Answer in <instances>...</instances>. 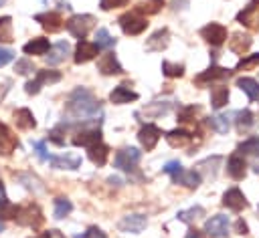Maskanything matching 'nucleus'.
Masks as SVG:
<instances>
[{
  "label": "nucleus",
  "instance_id": "7c9ffc66",
  "mask_svg": "<svg viewBox=\"0 0 259 238\" xmlns=\"http://www.w3.org/2000/svg\"><path fill=\"white\" fill-rule=\"evenodd\" d=\"M87 155H89V159H91L97 167H101V165H105V161H107L109 147H107L103 141H99V143H95V145H91V147H89Z\"/></svg>",
  "mask_w": 259,
  "mask_h": 238
},
{
  "label": "nucleus",
  "instance_id": "9d476101",
  "mask_svg": "<svg viewBox=\"0 0 259 238\" xmlns=\"http://www.w3.org/2000/svg\"><path fill=\"white\" fill-rule=\"evenodd\" d=\"M101 141V131H99V127H83L81 131H77L75 135H73V139H71V143L75 145V147H91V145H95V143H99Z\"/></svg>",
  "mask_w": 259,
  "mask_h": 238
},
{
  "label": "nucleus",
  "instance_id": "a18cd8bd",
  "mask_svg": "<svg viewBox=\"0 0 259 238\" xmlns=\"http://www.w3.org/2000/svg\"><path fill=\"white\" fill-rule=\"evenodd\" d=\"M14 71H16L18 75H28V73H32V71H34V67H32V63H30L28 58H20V61H16Z\"/></svg>",
  "mask_w": 259,
  "mask_h": 238
},
{
  "label": "nucleus",
  "instance_id": "ea45409f",
  "mask_svg": "<svg viewBox=\"0 0 259 238\" xmlns=\"http://www.w3.org/2000/svg\"><path fill=\"white\" fill-rule=\"evenodd\" d=\"M160 8H162V0H150V2H140L134 10L138 14H156L160 12Z\"/></svg>",
  "mask_w": 259,
  "mask_h": 238
},
{
  "label": "nucleus",
  "instance_id": "b1692460",
  "mask_svg": "<svg viewBox=\"0 0 259 238\" xmlns=\"http://www.w3.org/2000/svg\"><path fill=\"white\" fill-rule=\"evenodd\" d=\"M49 48H51V42H49V38H45V36H36V38L28 40V42L22 46L24 54H34V56H42V54H47Z\"/></svg>",
  "mask_w": 259,
  "mask_h": 238
},
{
  "label": "nucleus",
  "instance_id": "f3484780",
  "mask_svg": "<svg viewBox=\"0 0 259 238\" xmlns=\"http://www.w3.org/2000/svg\"><path fill=\"white\" fill-rule=\"evenodd\" d=\"M34 20L49 32H59L63 26H65V20L61 18L59 12L55 10H49V12H40V14H34Z\"/></svg>",
  "mask_w": 259,
  "mask_h": 238
},
{
  "label": "nucleus",
  "instance_id": "6e6552de",
  "mask_svg": "<svg viewBox=\"0 0 259 238\" xmlns=\"http://www.w3.org/2000/svg\"><path fill=\"white\" fill-rule=\"evenodd\" d=\"M229 216L225 214H214L204 222V234L210 238H227L229 234Z\"/></svg>",
  "mask_w": 259,
  "mask_h": 238
},
{
  "label": "nucleus",
  "instance_id": "39448f33",
  "mask_svg": "<svg viewBox=\"0 0 259 238\" xmlns=\"http://www.w3.org/2000/svg\"><path fill=\"white\" fill-rule=\"evenodd\" d=\"M140 157L142 153L136 149V147H123L115 153V167L121 169V171H127V173H136L138 169V163H140Z\"/></svg>",
  "mask_w": 259,
  "mask_h": 238
},
{
  "label": "nucleus",
  "instance_id": "09e8293b",
  "mask_svg": "<svg viewBox=\"0 0 259 238\" xmlns=\"http://www.w3.org/2000/svg\"><path fill=\"white\" fill-rule=\"evenodd\" d=\"M32 147L36 149V155L40 157V161L51 159V155L47 153V143H45V141H32Z\"/></svg>",
  "mask_w": 259,
  "mask_h": 238
},
{
  "label": "nucleus",
  "instance_id": "680f3d73",
  "mask_svg": "<svg viewBox=\"0 0 259 238\" xmlns=\"http://www.w3.org/2000/svg\"><path fill=\"white\" fill-rule=\"evenodd\" d=\"M6 4V0H0V6H4Z\"/></svg>",
  "mask_w": 259,
  "mask_h": 238
},
{
  "label": "nucleus",
  "instance_id": "a211bd4d",
  "mask_svg": "<svg viewBox=\"0 0 259 238\" xmlns=\"http://www.w3.org/2000/svg\"><path fill=\"white\" fill-rule=\"evenodd\" d=\"M170 42V30L168 28H158L148 40H146V50L148 52H160L168 46Z\"/></svg>",
  "mask_w": 259,
  "mask_h": 238
},
{
  "label": "nucleus",
  "instance_id": "8fccbe9b",
  "mask_svg": "<svg viewBox=\"0 0 259 238\" xmlns=\"http://www.w3.org/2000/svg\"><path fill=\"white\" fill-rule=\"evenodd\" d=\"M16 210H18L16 206H12L10 202H4V204L0 206V216H2V218H14V216H16Z\"/></svg>",
  "mask_w": 259,
  "mask_h": 238
},
{
  "label": "nucleus",
  "instance_id": "6e6d98bb",
  "mask_svg": "<svg viewBox=\"0 0 259 238\" xmlns=\"http://www.w3.org/2000/svg\"><path fill=\"white\" fill-rule=\"evenodd\" d=\"M184 238H204V236H202L200 230H196V228H188V232H186Z\"/></svg>",
  "mask_w": 259,
  "mask_h": 238
},
{
  "label": "nucleus",
  "instance_id": "7ed1b4c3",
  "mask_svg": "<svg viewBox=\"0 0 259 238\" xmlns=\"http://www.w3.org/2000/svg\"><path fill=\"white\" fill-rule=\"evenodd\" d=\"M93 24H95V18H93L91 14H73V16L65 22V26H67V30L71 32V36H75V38H79V40H83V38L89 34V30L93 28Z\"/></svg>",
  "mask_w": 259,
  "mask_h": 238
},
{
  "label": "nucleus",
  "instance_id": "bb28decb",
  "mask_svg": "<svg viewBox=\"0 0 259 238\" xmlns=\"http://www.w3.org/2000/svg\"><path fill=\"white\" fill-rule=\"evenodd\" d=\"M166 141L172 145V147H184L192 141V133L188 129H182V127H176L172 131L166 133Z\"/></svg>",
  "mask_w": 259,
  "mask_h": 238
},
{
  "label": "nucleus",
  "instance_id": "9b49d317",
  "mask_svg": "<svg viewBox=\"0 0 259 238\" xmlns=\"http://www.w3.org/2000/svg\"><path fill=\"white\" fill-rule=\"evenodd\" d=\"M237 22L257 30L259 28V0H251L239 14H237Z\"/></svg>",
  "mask_w": 259,
  "mask_h": 238
},
{
  "label": "nucleus",
  "instance_id": "4be33fe9",
  "mask_svg": "<svg viewBox=\"0 0 259 238\" xmlns=\"http://www.w3.org/2000/svg\"><path fill=\"white\" fill-rule=\"evenodd\" d=\"M51 165L55 169H79L81 155L77 153H65V155H51Z\"/></svg>",
  "mask_w": 259,
  "mask_h": 238
},
{
  "label": "nucleus",
  "instance_id": "37998d69",
  "mask_svg": "<svg viewBox=\"0 0 259 238\" xmlns=\"http://www.w3.org/2000/svg\"><path fill=\"white\" fill-rule=\"evenodd\" d=\"M255 65H259V52L249 54V56H243V58L237 63L235 71H247V69H253Z\"/></svg>",
  "mask_w": 259,
  "mask_h": 238
},
{
  "label": "nucleus",
  "instance_id": "79ce46f5",
  "mask_svg": "<svg viewBox=\"0 0 259 238\" xmlns=\"http://www.w3.org/2000/svg\"><path fill=\"white\" fill-rule=\"evenodd\" d=\"M18 180L24 182V186H26L28 190H32V192H42V190H45L42 184H40V180H38L36 175H32V173H18Z\"/></svg>",
  "mask_w": 259,
  "mask_h": 238
},
{
  "label": "nucleus",
  "instance_id": "c03bdc74",
  "mask_svg": "<svg viewBox=\"0 0 259 238\" xmlns=\"http://www.w3.org/2000/svg\"><path fill=\"white\" fill-rule=\"evenodd\" d=\"M198 111V107H182L178 111V121L180 123H188V121H194V113Z\"/></svg>",
  "mask_w": 259,
  "mask_h": 238
},
{
  "label": "nucleus",
  "instance_id": "4c0bfd02",
  "mask_svg": "<svg viewBox=\"0 0 259 238\" xmlns=\"http://www.w3.org/2000/svg\"><path fill=\"white\" fill-rule=\"evenodd\" d=\"M95 46L97 48H111V46H115V38L105 28H99L95 32Z\"/></svg>",
  "mask_w": 259,
  "mask_h": 238
},
{
  "label": "nucleus",
  "instance_id": "ddd939ff",
  "mask_svg": "<svg viewBox=\"0 0 259 238\" xmlns=\"http://www.w3.org/2000/svg\"><path fill=\"white\" fill-rule=\"evenodd\" d=\"M160 135H162V131H160V127H156L154 123H146V125H142V129L138 131V139H140V143H142V147H144L146 151H152V149L156 147Z\"/></svg>",
  "mask_w": 259,
  "mask_h": 238
},
{
  "label": "nucleus",
  "instance_id": "c9c22d12",
  "mask_svg": "<svg viewBox=\"0 0 259 238\" xmlns=\"http://www.w3.org/2000/svg\"><path fill=\"white\" fill-rule=\"evenodd\" d=\"M55 218L57 220H63L65 216H69L71 214V210H73V204H71V200H67V198H63V196H59V198H55Z\"/></svg>",
  "mask_w": 259,
  "mask_h": 238
},
{
  "label": "nucleus",
  "instance_id": "c85d7f7f",
  "mask_svg": "<svg viewBox=\"0 0 259 238\" xmlns=\"http://www.w3.org/2000/svg\"><path fill=\"white\" fill-rule=\"evenodd\" d=\"M227 101H229V87L223 85V83L214 85V87L210 89V105H212V109H221V107H225Z\"/></svg>",
  "mask_w": 259,
  "mask_h": 238
},
{
  "label": "nucleus",
  "instance_id": "aec40b11",
  "mask_svg": "<svg viewBox=\"0 0 259 238\" xmlns=\"http://www.w3.org/2000/svg\"><path fill=\"white\" fill-rule=\"evenodd\" d=\"M16 147H18L16 135L10 131V127H8L6 123L0 121V153H2V155H10Z\"/></svg>",
  "mask_w": 259,
  "mask_h": 238
},
{
  "label": "nucleus",
  "instance_id": "2eb2a0df",
  "mask_svg": "<svg viewBox=\"0 0 259 238\" xmlns=\"http://www.w3.org/2000/svg\"><path fill=\"white\" fill-rule=\"evenodd\" d=\"M223 206H227V208L233 210V212H241V210H245V208L249 206V202H247L245 194H243L239 188H229V190L223 194Z\"/></svg>",
  "mask_w": 259,
  "mask_h": 238
},
{
  "label": "nucleus",
  "instance_id": "4d7b16f0",
  "mask_svg": "<svg viewBox=\"0 0 259 238\" xmlns=\"http://www.w3.org/2000/svg\"><path fill=\"white\" fill-rule=\"evenodd\" d=\"M6 202V190H4V184L0 182V206Z\"/></svg>",
  "mask_w": 259,
  "mask_h": 238
},
{
  "label": "nucleus",
  "instance_id": "f8f14e48",
  "mask_svg": "<svg viewBox=\"0 0 259 238\" xmlns=\"http://www.w3.org/2000/svg\"><path fill=\"white\" fill-rule=\"evenodd\" d=\"M97 71L101 75H123V67L119 65L115 52H111V50H107L105 54H101L97 58Z\"/></svg>",
  "mask_w": 259,
  "mask_h": 238
},
{
  "label": "nucleus",
  "instance_id": "5fc2aeb1",
  "mask_svg": "<svg viewBox=\"0 0 259 238\" xmlns=\"http://www.w3.org/2000/svg\"><path fill=\"white\" fill-rule=\"evenodd\" d=\"M45 2H49V6H57V8H71L69 6V2H65V0H45Z\"/></svg>",
  "mask_w": 259,
  "mask_h": 238
},
{
  "label": "nucleus",
  "instance_id": "a19ab883",
  "mask_svg": "<svg viewBox=\"0 0 259 238\" xmlns=\"http://www.w3.org/2000/svg\"><path fill=\"white\" fill-rule=\"evenodd\" d=\"M10 40H12V18L0 16V42H10Z\"/></svg>",
  "mask_w": 259,
  "mask_h": 238
},
{
  "label": "nucleus",
  "instance_id": "473e14b6",
  "mask_svg": "<svg viewBox=\"0 0 259 238\" xmlns=\"http://www.w3.org/2000/svg\"><path fill=\"white\" fill-rule=\"evenodd\" d=\"M206 125L212 129V131H217V133H227L229 131V127H231V119L227 117V115H210L208 119H206Z\"/></svg>",
  "mask_w": 259,
  "mask_h": 238
},
{
  "label": "nucleus",
  "instance_id": "4468645a",
  "mask_svg": "<svg viewBox=\"0 0 259 238\" xmlns=\"http://www.w3.org/2000/svg\"><path fill=\"white\" fill-rule=\"evenodd\" d=\"M170 177H172V182H174L176 186H184V188H190V190L198 188L200 182H202V177H200L198 171H194V169H184V167L176 169Z\"/></svg>",
  "mask_w": 259,
  "mask_h": 238
},
{
  "label": "nucleus",
  "instance_id": "052dcab7",
  "mask_svg": "<svg viewBox=\"0 0 259 238\" xmlns=\"http://www.w3.org/2000/svg\"><path fill=\"white\" fill-rule=\"evenodd\" d=\"M2 230H4V224H2V220H0V232H2Z\"/></svg>",
  "mask_w": 259,
  "mask_h": 238
},
{
  "label": "nucleus",
  "instance_id": "3c124183",
  "mask_svg": "<svg viewBox=\"0 0 259 238\" xmlns=\"http://www.w3.org/2000/svg\"><path fill=\"white\" fill-rule=\"evenodd\" d=\"M12 58H14V52H12L10 48H2V46H0V67L8 65Z\"/></svg>",
  "mask_w": 259,
  "mask_h": 238
},
{
  "label": "nucleus",
  "instance_id": "603ef678",
  "mask_svg": "<svg viewBox=\"0 0 259 238\" xmlns=\"http://www.w3.org/2000/svg\"><path fill=\"white\" fill-rule=\"evenodd\" d=\"M180 167H182V163H180L178 159H174V161H168V163H166V165H164L162 169H164V173H168V175H172V173H174L176 169H180Z\"/></svg>",
  "mask_w": 259,
  "mask_h": 238
},
{
  "label": "nucleus",
  "instance_id": "f704fd0d",
  "mask_svg": "<svg viewBox=\"0 0 259 238\" xmlns=\"http://www.w3.org/2000/svg\"><path fill=\"white\" fill-rule=\"evenodd\" d=\"M237 153H251V155H255V153H259V135H251V137H247V139H243L239 145H237Z\"/></svg>",
  "mask_w": 259,
  "mask_h": 238
},
{
  "label": "nucleus",
  "instance_id": "20e7f679",
  "mask_svg": "<svg viewBox=\"0 0 259 238\" xmlns=\"http://www.w3.org/2000/svg\"><path fill=\"white\" fill-rule=\"evenodd\" d=\"M14 220L20 224V226H28V228H38L45 218H42V210L36 206V204H26V206H20L16 210V216Z\"/></svg>",
  "mask_w": 259,
  "mask_h": 238
},
{
  "label": "nucleus",
  "instance_id": "6ab92c4d",
  "mask_svg": "<svg viewBox=\"0 0 259 238\" xmlns=\"http://www.w3.org/2000/svg\"><path fill=\"white\" fill-rule=\"evenodd\" d=\"M227 173L233 180H243L245 177V173H247V161H245V157L241 153H233L227 159Z\"/></svg>",
  "mask_w": 259,
  "mask_h": 238
},
{
  "label": "nucleus",
  "instance_id": "412c9836",
  "mask_svg": "<svg viewBox=\"0 0 259 238\" xmlns=\"http://www.w3.org/2000/svg\"><path fill=\"white\" fill-rule=\"evenodd\" d=\"M97 52H99V48L95 46V42H87V40H79V44H77V48H75V63L77 65H83V63H89V61H93L95 56H97Z\"/></svg>",
  "mask_w": 259,
  "mask_h": 238
},
{
  "label": "nucleus",
  "instance_id": "58836bf2",
  "mask_svg": "<svg viewBox=\"0 0 259 238\" xmlns=\"http://www.w3.org/2000/svg\"><path fill=\"white\" fill-rule=\"evenodd\" d=\"M162 73H164V77H170V79L182 77L184 75V65H174L170 61H162Z\"/></svg>",
  "mask_w": 259,
  "mask_h": 238
},
{
  "label": "nucleus",
  "instance_id": "cd10ccee",
  "mask_svg": "<svg viewBox=\"0 0 259 238\" xmlns=\"http://www.w3.org/2000/svg\"><path fill=\"white\" fill-rule=\"evenodd\" d=\"M251 36L249 34H243V32H235L231 38H229V48L237 54H245L249 48H251Z\"/></svg>",
  "mask_w": 259,
  "mask_h": 238
},
{
  "label": "nucleus",
  "instance_id": "864d4df0",
  "mask_svg": "<svg viewBox=\"0 0 259 238\" xmlns=\"http://www.w3.org/2000/svg\"><path fill=\"white\" fill-rule=\"evenodd\" d=\"M235 232H237V234H241V236L249 234V226H247V222H245L243 218H239V220L235 222Z\"/></svg>",
  "mask_w": 259,
  "mask_h": 238
},
{
  "label": "nucleus",
  "instance_id": "5701e85b",
  "mask_svg": "<svg viewBox=\"0 0 259 238\" xmlns=\"http://www.w3.org/2000/svg\"><path fill=\"white\" fill-rule=\"evenodd\" d=\"M138 93L132 91L127 85H117L111 93H109V101L113 105H123V103H130V101H138Z\"/></svg>",
  "mask_w": 259,
  "mask_h": 238
},
{
  "label": "nucleus",
  "instance_id": "2f4dec72",
  "mask_svg": "<svg viewBox=\"0 0 259 238\" xmlns=\"http://www.w3.org/2000/svg\"><path fill=\"white\" fill-rule=\"evenodd\" d=\"M237 87L251 99V101H257L259 99V83L251 77H241L237 79Z\"/></svg>",
  "mask_w": 259,
  "mask_h": 238
},
{
  "label": "nucleus",
  "instance_id": "393cba45",
  "mask_svg": "<svg viewBox=\"0 0 259 238\" xmlns=\"http://www.w3.org/2000/svg\"><path fill=\"white\" fill-rule=\"evenodd\" d=\"M69 50H71L69 42H67V40H59L57 44H53V46L49 48V56H47V63H49V65H59V63H63V61L67 58Z\"/></svg>",
  "mask_w": 259,
  "mask_h": 238
},
{
  "label": "nucleus",
  "instance_id": "f03ea898",
  "mask_svg": "<svg viewBox=\"0 0 259 238\" xmlns=\"http://www.w3.org/2000/svg\"><path fill=\"white\" fill-rule=\"evenodd\" d=\"M117 22H119L121 30H123L125 34H130V36H138V34H142V32L148 28V18L142 16V14H138L136 10L121 14V16L117 18Z\"/></svg>",
  "mask_w": 259,
  "mask_h": 238
},
{
  "label": "nucleus",
  "instance_id": "bf43d9fd",
  "mask_svg": "<svg viewBox=\"0 0 259 238\" xmlns=\"http://www.w3.org/2000/svg\"><path fill=\"white\" fill-rule=\"evenodd\" d=\"M32 238H51V232H42V234H38V236H32Z\"/></svg>",
  "mask_w": 259,
  "mask_h": 238
},
{
  "label": "nucleus",
  "instance_id": "72a5a7b5",
  "mask_svg": "<svg viewBox=\"0 0 259 238\" xmlns=\"http://www.w3.org/2000/svg\"><path fill=\"white\" fill-rule=\"evenodd\" d=\"M170 109H172V103L170 101H154V103H150V105L144 107V113L150 115V117H162Z\"/></svg>",
  "mask_w": 259,
  "mask_h": 238
},
{
  "label": "nucleus",
  "instance_id": "49530a36",
  "mask_svg": "<svg viewBox=\"0 0 259 238\" xmlns=\"http://www.w3.org/2000/svg\"><path fill=\"white\" fill-rule=\"evenodd\" d=\"M77 238H107V234H105L101 228H97V226H89L87 232L79 234Z\"/></svg>",
  "mask_w": 259,
  "mask_h": 238
},
{
  "label": "nucleus",
  "instance_id": "13d9d810",
  "mask_svg": "<svg viewBox=\"0 0 259 238\" xmlns=\"http://www.w3.org/2000/svg\"><path fill=\"white\" fill-rule=\"evenodd\" d=\"M253 171H255V173L259 175V157H257V159L253 161Z\"/></svg>",
  "mask_w": 259,
  "mask_h": 238
},
{
  "label": "nucleus",
  "instance_id": "a878e982",
  "mask_svg": "<svg viewBox=\"0 0 259 238\" xmlns=\"http://www.w3.org/2000/svg\"><path fill=\"white\" fill-rule=\"evenodd\" d=\"M14 123H16V127H18V129H24V131L34 129V127H36L34 115H32V111H30L28 107H20V109H16V111H14Z\"/></svg>",
  "mask_w": 259,
  "mask_h": 238
},
{
  "label": "nucleus",
  "instance_id": "0eeeda50",
  "mask_svg": "<svg viewBox=\"0 0 259 238\" xmlns=\"http://www.w3.org/2000/svg\"><path fill=\"white\" fill-rule=\"evenodd\" d=\"M231 75H233V71H229V69H225V67H214V65H210L206 71H202L200 75L194 77V83H196L198 87H206V85H210V83L227 81Z\"/></svg>",
  "mask_w": 259,
  "mask_h": 238
},
{
  "label": "nucleus",
  "instance_id": "dca6fc26",
  "mask_svg": "<svg viewBox=\"0 0 259 238\" xmlns=\"http://www.w3.org/2000/svg\"><path fill=\"white\" fill-rule=\"evenodd\" d=\"M148 224V218L144 214H127L119 220L117 228L121 232H130V234H140Z\"/></svg>",
  "mask_w": 259,
  "mask_h": 238
},
{
  "label": "nucleus",
  "instance_id": "de8ad7c7",
  "mask_svg": "<svg viewBox=\"0 0 259 238\" xmlns=\"http://www.w3.org/2000/svg\"><path fill=\"white\" fill-rule=\"evenodd\" d=\"M127 0H99V6L101 10H113V8H121L125 6Z\"/></svg>",
  "mask_w": 259,
  "mask_h": 238
},
{
  "label": "nucleus",
  "instance_id": "423d86ee",
  "mask_svg": "<svg viewBox=\"0 0 259 238\" xmlns=\"http://www.w3.org/2000/svg\"><path fill=\"white\" fill-rule=\"evenodd\" d=\"M61 81V73L53 71V69H45V71H36L34 79L26 83V93L28 95H36L42 85H51V83H59Z\"/></svg>",
  "mask_w": 259,
  "mask_h": 238
},
{
  "label": "nucleus",
  "instance_id": "c756f323",
  "mask_svg": "<svg viewBox=\"0 0 259 238\" xmlns=\"http://www.w3.org/2000/svg\"><path fill=\"white\" fill-rule=\"evenodd\" d=\"M255 125V115L249 109H241L235 113V127L239 133H247Z\"/></svg>",
  "mask_w": 259,
  "mask_h": 238
},
{
  "label": "nucleus",
  "instance_id": "1a4fd4ad",
  "mask_svg": "<svg viewBox=\"0 0 259 238\" xmlns=\"http://www.w3.org/2000/svg\"><path fill=\"white\" fill-rule=\"evenodd\" d=\"M200 36H202L208 44L221 46V44L227 40V28H225L223 24H219V22H208L206 26L200 28Z\"/></svg>",
  "mask_w": 259,
  "mask_h": 238
},
{
  "label": "nucleus",
  "instance_id": "f257e3e1",
  "mask_svg": "<svg viewBox=\"0 0 259 238\" xmlns=\"http://www.w3.org/2000/svg\"><path fill=\"white\" fill-rule=\"evenodd\" d=\"M65 113L69 117H73L71 121H97V113H101V105H99V99L85 87H77L67 103H65Z\"/></svg>",
  "mask_w": 259,
  "mask_h": 238
},
{
  "label": "nucleus",
  "instance_id": "e433bc0d",
  "mask_svg": "<svg viewBox=\"0 0 259 238\" xmlns=\"http://www.w3.org/2000/svg\"><path fill=\"white\" fill-rule=\"evenodd\" d=\"M204 216V208L202 206H192V208H188V210H182V212H178V220H182V222H186V224H192L194 220H198V218H202Z\"/></svg>",
  "mask_w": 259,
  "mask_h": 238
}]
</instances>
